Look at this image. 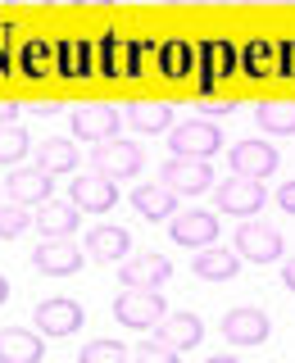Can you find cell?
<instances>
[{
  "mask_svg": "<svg viewBox=\"0 0 295 363\" xmlns=\"http://www.w3.org/2000/svg\"><path fill=\"white\" fill-rule=\"evenodd\" d=\"M5 300H9V281L0 277V304H5Z\"/></svg>",
  "mask_w": 295,
  "mask_h": 363,
  "instance_id": "cell-39",
  "label": "cell"
},
{
  "mask_svg": "<svg viewBox=\"0 0 295 363\" xmlns=\"http://www.w3.org/2000/svg\"><path fill=\"white\" fill-rule=\"evenodd\" d=\"M272 332L268 313L255 309V304H241V309H227L223 313V336L232 340V345H264Z\"/></svg>",
  "mask_w": 295,
  "mask_h": 363,
  "instance_id": "cell-9",
  "label": "cell"
},
{
  "mask_svg": "<svg viewBox=\"0 0 295 363\" xmlns=\"http://www.w3.org/2000/svg\"><path fill=\"white\" fill-rule=\"evenodd\" d=\"M55 173H45V168H18V173L5 177V200L14 204H45L55 191Z\"/></svg>",
  "mask_w": 295,
  "mask_h": 363,
  "instance_id": "cell-14",
  "label": "cell"
},
{
  "mask_svg": "<svg viewBox=\"0 0 295 363\" xmlns=\"http://www.w3.org/2000/svg\"><path fill=\"white\" fill-rule=\"evenodd\" d=\"M272 168H277V145H268V141H236L232 145V173L264 182Z\"/></svg>",
  "mask_w": 295,
  "mask_h": 363,
  "instance_id": "cell-15",
  "label": "cell"
},
{
  "mask_svg": "<svg viewBox=\"0 0 295 363\" xmlns=\"http://www.w3.org/2000/svg\"><path fill=\"white\" fill-rule=\"evenodd\" d=\"M118 277H123V286H141V291H159L168 277H173V264H168L164 255H132V259H123V268H118Z\"/></svg>",
  "mask_w": 295,
  "mask_h": 363,
  "instance_id": "cell-11",
  "label": "cell"
},
{
  "mask_svg": "<svg viewBox=\"0 0 295 363\" xmlns=\"http://www.w3.org/2000/svg\"><path fill=\"white\" fill-rule=\"evenodd\" d=\"M32 223H37V218L28 213V204H14V200L0 204V241H14V236H23Z\"/></svg>",
  "mask_w": 295,
  "mask_h": 363,
  "instance_id": "cell-31",
  "label": "cell"
},
{
  "mask_svg": "<svg viewBox=\"0 0 295 363\" xmlns=\"http://www.w3.org/2000/svg\"><path fill=\"white\" fill-rule=\"evenodd\" d=\"M50 68H55V50L41 37H32L28 45H23V77H45Z\"/></svg>",
  "mask_w": 295,
  "mask_h": 363,
  "instance_id": "cell-30",
  "label": "cell"
},
{
  "mask_svg": "<svg viewBox=\"0 0 295 363\" xmlns=\"http://www.w3.org/2000/svg\"><path fill=\"white\" fill-rule=\"evenodd\" d=\"M37 168H45V173H73V168H77V145L64 141V136L41 141L37 145Z\"/></svg>",
  "mask_w": 295,
  "mask_h": 363,
  "instance_id": "cell-25",
  "label": "cell"
},
{
  "mask_svg": "<svg viewBox=\"0 0 295 363\" xmlns=\"http://www.w3.org/2000/svg\"><path fill=\"white\" fill-rule=\"evenodd\" d=\"M0 68H9V50H5V45H0Z\"/></svg>",
  "mask_w": 295,
  "mask_h": 363,
  "instance_id": "cell-41",
  "label": "cell"
},
{
  "mask_svg": "<svg viewBox=\"0 0 295 363\" xmlns=\"http://www.w3.org/2000/svg\"><path fill=\"white\" fill-rule=\"evenodd\" d=\"M168 232H173L177 245L204 250V245L218 241V218H213V213H204V209H187V213H173V218H168Z\"/></svg>",
  "mask_w": 295,
  "mask_h": 363,
  "instance_id": "cell-13",
  "label": "cell"
},
{
  "mask_svg": "<svg viewBox=\"0 0 295 363\" xmlns=\"http://www.w3.org/2000/svg\"><path fill=\"white\" fill-rule=\"evenodd\" d=\"M128 359V345H118V340H91L82 350V363H123Z\"/></svg>",
  "mask_w": 295,
  "mask_h": 363,
  "instance_id": "cell-33",
  "label": "cell"
},
{
  "mask_svg": "<svg viewBox=\"0 0 295 363\" xmlns=\"http://www.w3.org/2000/svg\"><path fill=\"white\" fill-rule=\"evenodd\" d=\"M132 250V236L128 227H91L87 236V255L91 259H105V264H123Z\"/></svg>",
  "mask_w": 295,
  "mask_h": 363,
  "instance_id": "cell-19",
  "label": "cell"
},
{
  "mask_svg": "<svg viewBox=\"0 0 295 363\" xmlns=\"http://www.w3.org/2000/svg\"><path fill=\"white\" fill-rule=\"evenodd\" d=\"M55 73L60 77H87L91 73V41L64 37L60 45H55Z\"/></svg>",
  "mask_w": 295,
  "mask_h": 363,
  "instance_id": "cell-23",
  "label": "cell"
},
{
  "mask_svg": "<svg viewBox=\"0 0 295 363\" xmlns=\"http://www.w3.org/2000/svg\"><path fill=\"white\" fill-rule=\"evenodd\" d=\"M68 200H73L82 213H109L113 204H118V186H113L109 177L91 173V177H77V182H68Z\"/></svg>",
  "mask_w": 295,
  "mask_h": 363,
  "instance_id": "cell-12",
  "label": "cell"
},
{
  "mask_svg": "<svg viewBox=\"0 0 295 363\" xmlns=\"http://www.w3.org/2000/svg\"><path fill=\"white\" fill-rule=\"evenodd\" d=\"M141 164H145L141 145L118 141V136H109V141H96V145H91V168H96L100 177H109V182L136 177V173H141Z\"/></svg>",
  "mask_w": 295,
  "mask_h": 363,
  "instance_id": "cell-1",
  "label": "cell"
},
{
  "mask_svg": "<svg viewBox=\"0 0 295 363\" xmlns=\"http://www.w3.org/2000/svg\"><path fill=\"white\" fill-rule=\"evenodd\" d=\"M241 64H245V73L250 77H268V73H277V45H268L264 37H255L241 50Z\"/></svg>",
  "mask_w": 295,
  "mask_h": 363,
  "instance_id": "cell-28",
  "label": "cell"
},
{
  "mask_svg": "<svg viewBox=\"0 0 295 363\" xmlns=\"http://www.w3.org/2000/svg\"><path fill=\"white\" fill-rule=\"evenodd\" d=\"M236 255L250 259V264H277L282 259V232L277 227H268V223H241V232H236Z\"/></svg>",
  "mask_w": 295,
  "mask_h": 363,
  "instance_id": "cell-6",
  "label": "cell"
},
{
  "mask_svg": "<svg viewBox=\"0 0 295 363\" xmlns=\"http://www.w3.org/2000/svg\"><path fill=\"white\" fill-rule=\"evenodd\" d=\"M18 118V105H0V128H5V123H14Z\"/></svg>",
  "mask_w": 295,
  "mask_h": 363,
  "instance_id": "cell-37",
  "label": "cell"
},
{
  "mask_svg": "<svg viewBox=\"0 0 295 363\" xmlns=\"http://www.w3.org/2000/svg\"><path fill=\"white\" fill-rule=\"evenodd\" d=\"M277 204H282L286 213H295V182H286V186L277 191Z\"/></svg>",
  "mask_w": 295,
  "mask_h": 363,
  "instance_id": "cell-36",
  "label": "cell"
},
{
  "mask_svg": "<svg viewBox=\"0 0 295 363\" xmlns=\"http://www.w3.org/2000/svg\"><path fill=\"white\" fill-rule=\"evenodd\" d=\"M73 5H113V0H73Z\"/></svg>",
  "mask_w": 295,
  "mask_h": 363,
  "instance_id": "cell-40",
  "label": "cell"
},
{
  "mask_svg": "<svg viewBox=\"0 0 295 363\" xmlns=\"http://www.w3.org/2000/svg\"><path fill=\"white\" fill-rule=\"evenodd\" d=\"M168 150L187 155V159H209V155L223 150V132H218V123H209V118H187L168 132Z\"/></svg>",
  "mask_w": 295,
  "mask_h": 363,
  "instance_id": "cell-3",
  "label": "cell"
},
{
  "mask_svg": "<svg viewBox=\"0 0 295 363\" xmlns=\"http://www.w3.org/2000/svg\"><path fill=\"white\" fill-rule=\"evenodd\" d=\"M164 295L159 291H141V286H128L113 300V318H118L123 327H136V332H150V327L164 323Z\"/></svg>",
  "mask_w": 295,
  "mask_h": 363,
  "instance_id": "cell-2",
  "label": "cell"
},
{
  "mask_svg": "<svg viewBox=\"0 0 295 363\" xmlns=\"http://www.w3.org/2000/svg\"><path fill=\"white\" fill-rule=\"evenodd\" d=\"M282 281H286V286L295 291V259H291V264H286V268H282Z\"/></svg>",
  "mask_w": 295,
  "mask_h": 363,
  "instance_id": "cell-38",
  "label": "cell"
},
{
  "mask_svg": "<svg viewBox=\"0 0 295 363\" xmlns=\"http://www.w3.org/2000/svg\"><path fill=\"white\" fill-rule=\"evenodd\" d=\"M132 204H136V213L141 218H150V223H159V218H173V209H177V191L173 186H164V182H145V186H136L132 191Z\"/></svg>",
  "mask_w": 295,
  "mask_h": 363,
  "instance_id": "cell-21",
  "label": "cell"
},
{
  "mask_svg": "<svg viewBox=\"0 0 295 363\" xmlns=\"http://www.w3.org/2000/svg\"><path fill=\"white\" fill-rule=\"evenodd\" d=\"M37 227H41V236H68V232H77V204L73 200H45L41 204V213H37Z\"/></svg>",
  "mask_w": 295,
  "mask_h": 363,
  "instance_id": "cell-24",
  "label": "cell"
},
{
  "mask_svg": "<svg viewBox=\"0 0 295 363\" xmlns=\"http://www.w3.org/2000/svg\"><path fill=\"white\" fill-rule=\"evenodd\" d=\"M28 132L18 128V123H5V128H0V164H18L23 155H28Z\"/></svg>",
  "mask_w": 295,
  "mask_h": 363,
  "instance_id": "cell-32",
  "label": "cell"
},
{
  "mask_svg": "<svg viewBox=\"0 0 295 363\" xmlns=\"http://www.w3.org/2000/svg\"><path fill=\"white\" fill-rule=\"evenodd\" d=\"M191 64H196V45H187L182 37L159 45V73H164V77H187Z\"/></svg>",
  "mask_w": 295,
  "mask_h": 363,
  "instance_id": "cell-26",
  "label": "cell"
},
{
  "mask_svg": "<svg viewBox=\"0 0 295 363\" xmlns=\"http://www.w3.org/2000/svg\"><path fill=\"white\" fill-rule=\"evenodd\" d=\"M213 200H218V209L232 213V218H255V213L264 209L268 191H264L259 177H241V173H236L232 182H223V186L213 191Z\"/></svg>",
  "mask_w": 295,
  "mask_h": 363,
  "instance_id": "cell-4",
  "label": "cell"
},
{
  "mask_svg": "<svg viewBox=\"0 0 295 363\" xmlns=\"http://www.w3.org/2000/svg\"><path fill=\"white\" fill-rule=\"evenodd\" d=\"M14 5H50V0H14Z\"/></svg>",
  "mask_w": 295,
  "mask_h": 363,
  "instance_id": "cell-42",
  "label": "cell"
},
{
  "mask_svg": "<svg viewBox=\"0 0 295 363\" xmlns=\"http://www.w3.org/2000/svg\"><path fill=\"white\" fill-rule=\"evenodd\" d=\"M136 359H145V363H173V359H177V350L155 332V336H145L141 345H136Z\"/></svg>",
  "mask_w": 295,
  "mask_h": 363,
  "instance_id": "cell-34",
  "label": "cell"
},
{
  "mask_svg": "<svg viewBox=\"0 0 295 363\" xmlns=\"http://www.w3.org/2000/svg\"><path fill=\"white\" fill-rule=\"evenodd\" d=\"M155 332H159V336H164L168 345H173L177 354H182V350H196V345H200L204 323H200L196 313H187V309H182V313H164V323H159Z\"/></svg>",
  "mask_w": 295,
  "mask_h": 363,
  "instance_id": "cell-20",
  "label": "cell"
},
{
  "mask_svg": "<svg viewBox=\"0 0 295 363\" xmlns=\"http://www.w3.org/2000/svg\"><path fill=\"white\" fill-rule=\"evenodd\" d=\"M159 182H164V186H173L177 196H200V191H209L213 168H209V159H187V155H173L164 168H159Z\"/></svg>",
  "mask_w": 295,
  "mask_h": 363,
  "instance_id": "cell-5",
  "label": "cell"
},
{
  "mask_svg": "<svg viewBox=\"0 0 295 363\" xmlns=\"http://www.w3.org/2000/svg\"><path fill=\"white\" fill-rule=\"evenodd\" d=\"M0 363H41V336L28 327L0 332Z\"/></svg>",
  "mask_w": 295,
  "mask_h": 363,
  "instance_id": "cell-22",
  "label": "cell"
},
{
  "mask_svg": "<svg viewBox=\"0 0 295 363\" xmlns=\"http://www.w3.org/2000/svg\"><path fill=\"white\" fill-rule=\"evenodd\" d=\"M128 118H132V128H141V132H164V128H173V109H168L164 100H136Z\"/></svg>",
  "mask_w": 295,
  "mask_h": 363,
  "instance_id": "cell-27",
  "label": "cell"
},
{
  "mask_svg": "<svg viewBox=\"0 0 295 363\" xmlns=\"http://www.w3.org/2000/svg\"><path fill=\"white\" fill-rule=\"evenodd\" d=\"M100 73L136 77V41L118 37V32H105V37H100Z\"/></svg>",
  "mask_w": 295,
  "mask_h": 363,
  "instance_id": "cell-17",
  "label": "cell"
},
{
  "mask_svg": "<svg viewBox=\"0 0 295 363\" xmlns=\"http://www.w3.org/2000/svg\"><path fill=\"white\" fill-rule=\"evenodd\" d=\"M191 268H196V277H204V281H232L236 268H241V255H236V245H232V250L204 245L200 255L191 259Z\"/></svg>",
  "mask_w": 295,
  "mask_h": 363,
  "instance_id": "cell-18",
  "label": "cell"
},
{
  "mask_svg": "<svg viewBox=\"0 0 295 363\" xmlns=\"http://www.w3.org/2000/svg\"><path fill=\"white\" fill-rule=\"evenodd\" d=\"M277 73L282 77H295V37H286L277 45Z\"/></svg>",
  "mask_w": 295,
  "mask_h": 363,
  "instance_id": "cell-35",
  "label": "cell"
},
{
  "mask_svg": "<svg viewBox=\"0 0 295 363\" xmlns=\"http://www.w3.org/2000/svg\"><path fill=\"white\" fill-rule=\"evenodd\" d=\"M32 323L41 327V336H73L77 327L87 323V313H82V304H77V300L55 295V300H41L37 309H32Z\"/></svg>",
  "mask_w": 295,
  "mask_h": 363,
  "instance_id": "cell-8",
  "label": "cell"
},
{
  "mask_svg": "<svg viewBox=\"0 0 295 363\" xmlns=\"http://www.w3.org/2000/svg\"><path fill=\"white\" fill-rule=\"evenodd\" d=\"M73 136H82V141H109V136H118V109L113 105L73 109Z\"/></svg>",
  "mask_w": 295,
  "mask_h": 363,
  "instance_id": "cell-16",
  "label": "cell"
},
{
  "mask_svg": "<svg viewBox=\"0 0 295 363\" xmlns=\"http://www.w3.org/2000/svg\"><path fill=\"white\" fill-rule=\"evenodd\" d=\"M259 128L264 132H295V100H272V105L255 109Z\"/></svg>",
  "mask_w": 295,
  "mask_h": 363,
  "instance_id": "cell-29",
  "label": "cell"
},
{
  "mask_svg": "<svg viewBox=\"0 0 295 363\" xmlns=\"http://www.w3.org/2000/svg\"><path fill=\"white\" fill-rule=\"evenodd\" d=\"M196 60H200V91L209 96L213 86H218V77H227L236 68V50H232V41L227 37H209V41H200L196 45Z\"/></svg>",
  "mask_w": 295,
  "mask_h": 363,
  "instance_id": "cell-10",
  "label": "cell"
},
{
  "mask_svg": "<svg viewBox=\"0 0 295 363\" xmlns=\"http://www.w3.org/2000/svg\"><path fill=\"white\" fill-rule=\"evenodd\" d=\"M82 250H77L68 236H45V241L32 250V264H37V272H45V277H73L77 268H82Z\"/></svg>",
  "mask_w": 295,
  "mask_h": 363,
  "instance_id": "cell-7",
  "label": "cell"
}]
</instances>
